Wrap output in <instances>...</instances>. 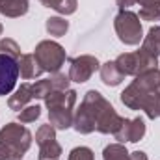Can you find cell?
<instances>
[{
    "label": "cell",
    "instance_id": "cell-6",
    "mask_svg": "<svg viewBox=\"0 0 160 160\" xmlns=\"http://www.w3.org/2000/svg\"><path fill=\"white\" fill-rule=\"evenodd\" d=\"M99 69V60L95 56H77L71 60V67H69V80L73 82H86L89 77Z\"/></svg>",
    "mask_w": 160,
    "mask_h": 160
},
{
    "label": "cell",
    "instance_id": "cell-18",
    "mask_svg": "<svg viewBox=\"0 0 160 160\" xmlns=\"http://www.w3.org/2000/svg\"><path fill=\"white\" fill-rule=\"evenodd\" d=\"M60 155H62V147L56 140L39 145V160H54L60 158Z\"/></svg>",
    "mask_w": 160,
    "mask_h": 160
},
{
    "label": "cell",
    "instance_id": "cell-2",
    "mask_svg": "<svg viewBox=\"0 0 160 160\" xmlns=\"http://www.w3.org/2000/svg\"><path fill=\"white\" fill-rule=\"evenodd\" d=\"M30 145L32 134L22 125L9 123L0 130V160H19Z\"/></svg>",
    "mask_w": 160,
    "mask_h": 160
},
{
    "label": "cell",
    "instance_id": "cell-8",
    "mask_svg": "<svg viewBox=\"0 0 160 160\" xmlns=\"http://www.w3.org/2000/svg\"><path fill=\"white\" fill-rule=\"evenodd\" d=\"M41 73H43V69L38 63L34 54H22L21 56V60H19V75L24 80L36 78V77H39Z\"/></svg>",
    "mask_w": 160,
    "mask_h": 160
},
{
    "label": "cell",
    "instance_id": "cell-15",
    "mask_svg": "<svg viewBox=\"0 0 160 160\" xmlns=\"http://www.w3.org/2000/svg\"><path fill=\"white\" fill-rule=\"evenodd\" d=\"M43 6L56 9L62 15H71L77 11V0H39Z\"/></svg>",
    "mask_w": 160,
    "mask_h": 160
},
{
    "label": "cell",
    "instance_id": "cell-16",
    "mask_svg": "<svg viewBox=\"0 0 160 160\" xmlns=\"http://www.w3.org/2000/svg\"><path fill=\"white\" fill-rule=\"evenodd\" d=\"M102 158L104 160H132V155L121 143H112V145L104 147Z\"/></svg>",
    "mask_w": 160,
    "mask_h": 160
},
{
    "label": "cell",
    "instance_id": "cell-25",
    "mask_svg": "<svg viewBox=\"0 0 160 160\" xmlns=\"http://www.w3.org/2000/svg\"><path fill=\"white\" fill-rule=\"evenodd\" d=\"M130 155H132V160H147V155L142 153V151H134V153H130Z\"/></svg>",
    "mask_w": 160,
    "mask_h": 160
},
{
    "label": "cell",
    "instance_id": "cell-4",
    "mask_svg": "<svg viewBox=\"0 0 160 160\" xmlns=\"http://www.w3.org/2000/svg\"><path fill=\"white\" fill-rule=\"evenodd\" d=\"M38 63L47 73H58L65 63V50L56 41H41L34 52Z\"/></svg>",
    "mask_w": 160,
    "mask_h": 160
},
{
    "label": "cell",
    "instance_id": "cell-1",
    "mask_svg": "<svg viewBox=\"0 0 160 160\" xmlns=\"http://www.w3.org/2000/svg\"><path fill=\"white\" fill-rule=\"evenodd\" d=\"M125 118L114 110V106L95 89L88 91L80 108L75 114V128L80 134H89L99 130L102 134H116Z\"/></svg>",
    "mask_w": 160,
    "mask_h": 160
},
{
    "label": "cell",
    "instance_id": "cell-22",
    "mask_svg": "<svg viewBox=\"0 0 160 160\" xmlns=\"http://www.w3.org/2000/svg\"><path fill=\"white\" fill-rule=\"evenodd\" d=\"M39 116H41V106H38V104H30V106H26L24 110H21L19 121H21V123H32V121L38 119Z\"/></svg>",
    "mask_w": 160,
    "mask_h": 160
},
{
    "label": "cell",
    "instance_id": "cell-11",
    "mask_svg": "<svg viewBox=\"0 0 160 160\" xmlns=\"http://www.w3.org/2000/svg\"><path fill=\"white\" fill-rule=\"evenodd\" d=\"M28 11V0H0V13L6 17H21Z\"/></svg>",
    "mask_w": 160,
    "mask_h": 160
},
{
    "label": "cell",
    "instance_id": "cell-19",
    "mask_svg": "<svg viewBox=\"0 0 160 160\" xmlns=\"http://www.w3.org/2000/svg\"><path fill=\"white\" fill-rule=\"evenodd\" d=\"M50 91H54L52 78L38 80L36 84H32V97H34V99H45Z\"/></svg>",
    "mask_w": 160,
    "mask_h": 160
},
{
    "label": "cell",
    "instance_id": "cell-21",
    "mask_svg": "<svg viewBox=\"0 0 160 160\" xmlns=\"http://www.w3.org/2000/svg\"><path fill=\"white\" fill-rule=\"evenodd\" d=\"M56 140V130L52 125H43L39 127L38 134H36V142L38 145H43V143H48V142H54Z\"/></svg>",
    "mask_w": 160,
    "mask_h": 160
},
{
    "label": "cell",
    "instance_id": "cell-9",
    "mask_svg": "<svg viewBox=\"0 0 160 160\" xmlns=\"http://www.w3.org/2000/svg\"><path fill=\"white\" fill-rule=\"evenodd\" d=\"M48 119L50 125L54 128H60V130H65L73 125L75 121V114L71 108H60V110H48Z\"/></svg>",
    "mask_w": 160,
    "mask_h": 160
},
{
    "label": "cell",
    "instance_id": "cell-13",
    "mask_svg": "<svg viewBox=\"0 0 160 160\" xmlns=\"http://www.w3.org/2000/svg\"><path fill=\"white\" fill-rule=\"evenodd\" d=\"M142 50H145L147 54L158 58V54H160V26H153L149 30V34L143 38Z\"/></svg>",
    "mask_w": 160,
    "mask_h": 160
},
{
    "label": "cell",
    "instance_id": "cell-27",
    "mask_svg": "<svg viewBox=\"0 0 160 160\" xmlns=\"http://www.w3.org/2000/svg\"><path fill=\"white\" fill-rule=\"evenodd\" d=\"M54 160H58V158H54Z\"/></svg>",
    "mask_w": 160,
    "mask_h": 160
},
{
    "label": "cell",
    "instance_id": "cell-20",
    "mask_svg": "<svg viewBox=\"0 0 160 160\" xmlns=\"http://www.w3.org/2000/svg\"><path fill=\"white\" fill-rule=\"evenodd\" d=\"M0 54L11 56V58H21V48L13 39L4 38V39H0Z\"/></svg>",
    "mask_w": 160,
    "mask_h": 160
},
{
    "label": "cell",
    "instance_id": "cell-14",
    "mask_svg": "<svg viewBox=\"0 0 160 160\" xmlns=\"http://www.w3.org/2000/svg\"><path fill=\"white\" fill-rule=\"evenodd\" d=\"M142 9H140V19L143 21H160V0H138Z\"/></svg>",
    "mask_w": 160,
    "mask_h": 160
},
{
    "label": "cell",
    "instance_id": "cell-23",
    "mask_svg": "<svg viewBox=\"0 0 160 160\" xmlns=\"http://www.w3.org/2000/svg\"><path fill=\"white\" fill-rule=\"evenodd\" d=\"M69 160H95V158H93V151L89 147H75L69 153Z\"/></svg>",
    "mask_w": 160,
    "mask_h": 160
},
{
    "label": "cell",
    "instance_id": "cell-12",
    "mask_svg": "<svg viewBox=\"0 0 160 160\" xmlns=\"http://www.w3.org/2000/svg\"><path fill=\"white\" fill-rule=\"evenodd\" d=\"M101 78L102 82L106 84V86H118L123 82V75H121V71L118 69V65H116V62H106L102 67H101Z\"/></svg>",
    "mask_w": 160,
    "mask_h": 160
},
{
    "label": "cell",
    "instance_id": "cell-10",
    "mask_svg": "<svg viewBox=\"0 0 160 160\" xmlns=\"http://www.w3.org/2000/svg\"><path fill=\"white\" fill-rule=\"evenodd\" d=\"M32 97V84H21V88L8 99V104L11 110H22Z\"/></svg>",
    "mask_w": 160,
    "mask_h": 160
},
{
    "label": "cell",
    "instance_id": "cell-7",
    "mask_svg": "<svg viewBox=\"0 0 160 160\" xmlns=\"http://www.w3.org/2000/svg\"><path fill=\"white\" fill-rule=\"evenodd\" d=\"M143 134H145V123L142 118H136V119H123L114 136L119 142H140Z\"/></svg>",
    "mask_w": 160,
    "mask_h": 160
},
{
    "label": "cell",
    "instance_id": "cell-17",
    "mask_svg": "<svg viewBox=\"0 0 160 160\" xmlns=\"http://www.w3.org/2000/svg\"><path fill=\"white\" fill-rule=\"evenodd\" d=\"M67 28H69V22L65 19H62V17H50V19H47V32L50 36H54V38L65 36Z\"/></svg>",
    "mask_w": 160,
    "mask_h": 160
},
{
    "label": "cell",
    "instance_id": "cell-5",
    "mask_svg": "<svg viewBox=\"0 0 160 160\" xmlns=\"http://www.w3.org/2000/svg\"><path fill=\"white\" fill-rule=\"evenodd\" d=\"M19 78V62L11 56L0 54V97L9 95Z\"/></svg>",
    "mask_w": 160,
    "mask_h": 160
},
{
    "label": "cell",
    "instance_id": "cell-26",
    "mask_svg": "<svg viewBox=\"0 0 160 160\" xmlns=\"http://www.w3.org/2000/svg\"><path fill=\"white\" fill-rule=\"evenodd\" d=\"M0 34H2V24H0Z\"/></svg>",
    "mask_w": 160,
    "mask_h": 160
},
{
    "label": "cell",
    "instance_id": "cell-3",
    "mask_svg": "<svg viewBox=\"0 0 160 160\" xmlns=\"http://www.w3.org/2000/svg\"><path fill=\"white\" fill-rule=\"evenodd\" d=\"M114 28H116V34H118L119 41L125 43V45H138L143 39V30H142L140 17L132 11L121 9L116 15Z\"/></svg>",
    "mask_w": 160,
    "mask_h": 160
},
{
    "label": "cell",
    "instance_id": "cell-24",
    "mask_svg": "<svg viewBox=\"0 0 160 160\" xmlns=\"http://www.w3.org/2000/svg\"><path fill=\"white\" fill-rule=\"evenodd\" d=\"M138 0H118V6H119L121 9H127V8H130V6H134Z\"/></svg>",
    "mask_w": 160,
    "mask_h": 160
}]
</instances>
